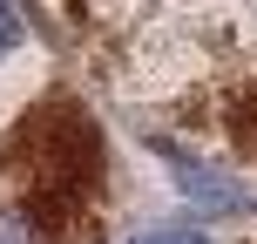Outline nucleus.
Instances as JSON below:
<instances>
[{"mask_svg": "<svg viewBox=\"0 0 257 244\" xmlns=\"http://www.w3.org/2000/svg\"><path fill=\"white\" fill-rule=\"evenodd\" d=\"M0 244H48L41 237V217L27 204H0Z\"/></svg>", "mask_w": 257, "mask_h": 244, "instance_id": "nucleus-1", "label": "nucleus"}, {"mask_svg": "<svg viewBox=\"0 0 257 244\" xmlns=\"http://www.w3.org/2000/svg\"><path fill=\"white\" fill-rule=\"evenodd\" d=\"M128 244H217L210 231H196V224H156V231L128 237Z\"/></svg>", "mask_w": 257, "mask_h": 244, "instance_id": "nucleus-2", "label": "nucleus"}, {"mask_svg": "<svg viewBox=\"0 0 257 244\" xmlns=\"http://www.w3.org/2000/svg\"><path fill=\"white\" fill-rule=\"evenodd\" d=\"M14 41H21V14H14L7 0H0V61L14 54Z\"/></svg>", "mask_w": 257, "mask_h": 244, "instance_id": "nucleus-3", "label": "nucleus"}]
</instances>
